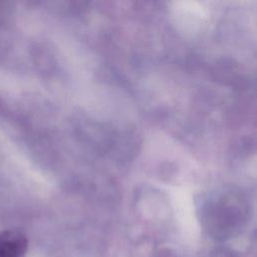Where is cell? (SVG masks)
I'll use <instances>...</instances> for the list:
<instances>
[{
    "instance_id": "1",
    "label": "cell",
    "mask_w": 257,
    "mask_h": 257,
    "mask_svg": "<svg viewBox=\"0 0 257 257\" xmlns=\"http://www.w3.org/2000/svg\"><path fill=\"white\" fill-rule=\"evenodd\" d=\"M28 248L27 238L17 230L0 232V257H24Z\"/></svg>"
}]
</instances>
